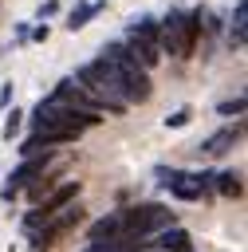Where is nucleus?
<instances>
[{"label": "nucleus", "instance_id": "obj_1", "mask_svg": "<svg viewBox=\"0 0 248 252\" xmlns=\"http://www.w3.org/2000/svg\"><path fill=\"white\" fill-rule=\"evenodd\" d=\"M75 83H79V91H83L98 110L122 114V110L130 106V98H126V91H122V83H118L114 67H110L102 55H98L94 63H83V67L75 71Z\"/></svg>", "mask_w": 248, "mask_h": 252}, {"label": "nucleus", "instance_id": "obj_15", "mask_svg": "<svg viewBox=\"0 0 248 252\" xmlns=\"http://www.w3.org/2000/svg\"><path fill=\"white\" fill-rule=\"evenodd\" d=\"M213 189H217V193H224V197H240V193H244V185H240V173H232V169H224V173H213Z\"/></svg>", "mask_w": 248, "mask_h": 252}, {"label": "nucleus", "instance_id": "obj_20", "mask_svg": "<svg viewBox=\"0 0 248 252\" xmlns=\"http://www.w3.org/2000/svg\"><path fill=\"white\" fill-rule=\"evenodd\" d=\"M55 12H59V4H55V0H47V4L39 8V20H47V16H55Z\"/></svg>", "mask_w": 248, "mask_h": 252}, {"label": "nucleus", "instance_id": "obj_6", "mask_svg": "<svg viewBox=\"0 0 248 252\" xmlns=\"http://www.w3.org/2000/svg\"><path fill=\"white\" fill-rule=\"evenodd\" d=\"M165 224H173V213L157 201L122 209V236H150V232H161Z\"/></svg>", "mask_w": 248, "mask_h": 252}, {"label": "nucleus", "instance_id": "obj_21", "mask_svg": "<svg viewBox=\"0 0 248 252\" xmlns=\"http://www.w3.org/2000/svg\"><path fill=\"white\" fill-rule=\"evenodd\" d=\"M8 102H12V83H4V87H0V106H8Z\"/></svg>", "mask_w": 248, "mask_h": 252}, {"label": "nucleus", "instance_id": "obj_16", "mask_svg": "<svg viewBox=\"0 0 248 252\" xmlns=\"http://www.w3.org/2000/svg\"><path fill=\"white\" fill-rule=\"evenodd\" d=\"M102 12V4H79L71 16H67V32H79V28H87V20H94Z\"/></svg>", "mask_w": 248, "mask_h": 252}, {"label": "nucleus", "instance_id": "obj_11", "mask_svg": "<svg viewBox=\"0 0 248 252\" xmlns=\"http://www.w3.org/2000/svg\"><path fill=\"white\" fill-rule=\"evenodd\" d=\"M47 98H55V102H67V106H75V110H98L83 91H79V83L75 79H63V83H55V91L47 94Z\"/></svg>", "mask_w": 248, "mask_h": 252}, {"label": "nucleus", "instance_id": "obj_5", "mask_svg": "<svg viewBox=\"0 0 248 252\" xmlns=\"http://www.w3.org/2000/svg\"><path fill=\"white\" fill-rule=\"evenodd\" d=\"M98 110H75L67 102H55V98H39L35 110H31V126H71V130H87V126H98Z\"/></svg>", "mask_w": 248, "mask_h": 252}, {"label": "nucleus", "instance_id": "obj_7", "mask_svg": "<svg viewBox=\"0 0 248 252\" xmlns=\"http://www.w3.org/2000/svg\"><path fill=\"white\" fill-rule=\"evenodd\" d=\"M79 224H83V205H79V201H67L59 213H51V217L31 232V236H35V248H31V252H47V248H55V244H59L71 228H79Z\"/></svg>", "mask_w": 248, "mask_h": 252}, {"label": "nucleus", "instance_id": "obj_2", "mask_svg": "<svg viewBox=\"0 0 248 252\" xmlns=\"http://www.w3.org/2000/svg\"><path fill=\"white\" fill-rule=\"evenodd\" d=\"M102 59L114 67V75H118V83H122V91H126V98H130V106H134V102H146V98L154 94V83H150L146 67L130 55L126 43H106V47H102Z\"/></svg>", "mask_w": 248, "mask_h": 252}, {"label": "nucleus", "instance_id": "obj_9", "mask_svg": "<svg viewBox=\"0 0 248 252\" xmlns=\"http://www.w3.org/2000/svg\"><path fill=\"white\" fill-rule=\"evenodd\" d=\"M47 161H51V150H43V154H24V165H20L16 173H8V181H4L0 197H4V201H16V197H20V189H24V185H28V181L47 165Z\"/></svg>", "mask_w": 248, "mask_h": 252}, {"label": "nucleus", "instance_id": "obj_19", "mask_svg": "<svg viewBox=\"0 0 248 252\" xmlns=\"http://www.w3.org/2000/svg\"><path fill=\"white\" fill-rule=\"evenodd\" d=\"M20 126H24V114H20V110H12V114H8V122H4V130H0V134H4V142H12V138L20 134Z\"/></svg>", "mask_w": 248, "mask_h": 252}, {"label": "nucleus", "instance_id": "obj_13", "mask_svg": "<svg viewBox=\"0 0 248 252\" xmlns=\"http://www.w3.org/2000/svg\"><path fill=\"white\" fill-rule=\"evenodd\" d=\"M110 236H122V209L118 213H106L102 220L91 224V240H110Z\"/></svg>", "mask_w": 248, "mask_h": 252}, {"label": "nucleus", "instance_id": "obj_4", "mask_svg": "<svg viewBox=\"0 0 248 252\" xmlns=\"http://www.w3.org/2000/svg\"><path fill=\"white\" fill-rule=\"evenodd\" d=\"M126 47L130 55L150 71L161 63V39H157V20L154 16H134L130 28H126Z\"/></svg>", "mask_w": 248, "mask_h": 252}, {"label": "nucleus", "instance_id": "obj_17", "mask_svg": "<svg viewBox=\"0 0 248 252\" xmlns=\"http://www.w3.org/2000/svg\"><path fill=\"white\" fill-rule=\"evenodd\" d=\"M189 118H193V110H189V106H177V110L165 118V130H181V126H189Z\"/></svg>", "mask_w": 248, "mask_h": 252}, {"label": "nucleus", "instance_id": "obj_3", "mask_svg": "<svg viewBox=\"0 0 248 252\" xmlns=\"http://www.w3.org/2000/svg\"><path fill=\"white\" fill-rule=\"evenodd\" d=\"M201 16L205 12H169L157 24L161 51H169L173 59H189L193 47H197V35H201Z\"/></svg>", "mask_w": 248, "mask_h": 252}, {"label": "nucleus", "instance_id": "obj_8", "mask_svg": "<svg viewBox=\"0 0 248 252\" xmlns=\"http://www.w3.org/2000/svg\"><path fill=\"white\" fill-rule=\"evenodd\" d=\"M83 130H71V126H35L24 142H20V154H43V150H55V146H71Z\"/></svg>", "mask_w": 248, "mask_h": 252}, {"label": "nucleus", "instance_id": "obj_14", "mask_svg": "<svg viewBox=\"0 0 248 252\" xmlns=\"http://www.w3.org/2000/svg\"><path fill=\"white\" fill-rule=\"evenodd\" d=\"M244 28H248V0H236V16H232V28H228V47H244Z\"/></svg>", "mask_w": 248, "mask_h": 252}, {"label": "nucleus", "instance_id": "obj_18", "mask_svg": "<svg viewBox=\"0 0 248 252\" xmlns=\"http://www.w3.org/2000/svg\"><path fill=\"white\" fill-rule=\"evenodd\" d=\"M217 114H224V118H232V114H236V118H240V114H244V94H236V98L220 102V106H217Z\"/></svg>", "mask_w": 248, "mask_h": 252}, {"label": "nucleus", "instance_id": "obj_12", "mask_svg": "<svg viewBox=\"0 0 248 252\" xmlns=\"http://www.w3.org/2000/svg\"><path fill=\"white\" fill-rule=\"evenodd\" d=\"M154 248H161V252H193V236L185 228H177V224H165L157 232V244Z\"/></svg>", "mask_w": 248, "mask_h": 252}, {"label": "nucleus", "instance_id": "obj_10", "mask_svg": "<svg viewBox=\"0 0 248 252\" xmlns=\"http://www.w3.org/2000/svg\"><path fill=\"white\" fill-rule=\"evenodd\" d=\"M240 134H244V122L224 126V130H217V134H209V138L201 142V154H205V158H220V154H228V150L240 142Z\"/></svg>", "mask_w": 248, "mask_h": 252}]
</instances>
